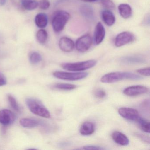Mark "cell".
<instances>
[{"mask_svg":"<svg viewBox=\"0 0 150 150\" xmlns=\"http://www.w3.org/2000/svg\"><path fill=\"white\" fill-rule=\"evenodd\" d=\"M112 137L115 143L120 145L127 146L129 144V140L126 135L120 132H114L112 134Z\"/></svg>","mask_w":150,"mask_h":150,"instance_id":"14","label":"cell"},{"mask_svg":"<svg viewBox=\"0 0 150 150\" xmlns=\"http://www.w3.org/2000/svg\"><path fill=\"white\" fill-rule=\"evenodd\" d=\"M6 84V78L2 73L0 72V86H5Z\"/></svg>","mask_w":150,"mask_h":150,"instance_id":"32","label":"cell"},{"mask_svg":"<svg viewBox=\"0 0 150 150\" xmlns=\"http://www.w3.org/2000/svg\"><path fill=\"white\" fill-rule=\"evenodd\" d=\"M118 11L120 16L125 19H128L132 15L131 7L127 4H121L118 7Z\"/></svg>","mask_w":150,"mask_h":150,"instance_id":"18","label":"cell"},{"mask_svg":"<svg viewBox=\"0 0 150 150\" xmlns=\"http://www.w3.org/2000/svg\"><path fill=\"white\" fill-rule=\"evenodd\" d=\"M102 5L105 8L108 9H114L115 5L111 0H101Z\"/></svg>","mask_w":150,"mask_h":150,"instance_id":"27","label":"cell"},{"mask_svg":"<svg viewBox=\"0 0 150 150\" xmlns=\"http://www.w3.org/2000/svg\"><path fill=\"white\" fill-rule=\"evenodd\" d=\"M38 5L42 10H47L50 8V3L49 0H41Z\"/></svg>","mask_w":150,"mask_h":150,"instance_id":"28","label":"cell"},{"mask_svg":"<svg viewBox=\"0 0 150 150\" xmlns=\"http://www.w3.org/2000/svg\"><path fill=\"white\" fill-rule=\"evenodd\" d=\"M140 126V129L144 132L149 133L150 131V122L140 117L137 122Z\"/></svg>","mask_w":150,"mask_h":150,"instance_id":"22","label":"cell"},{"mask_svg":"<svg viewBox=\"0 0 150 150\" xmlns=\"http://www.w3.org/2000/svg\"><path fill=\"white\" fill-rule=\"evenodd\" d=\"M20 1L23 7L28 11L35 10L39 5L35 0H20Z\"/></svg>","mask_w":150,"mask_h":150,"instance_id":"20","label":"cell"},{"mask_svg":"<svg viewBox=\"0 0 150 150\" xmlns=\"http://www.w3.org/2000/svg\"><path fill=\"white\" fill-rule=\"evenodd\" d=\"M81 149L84 150H105V148L100 146L94 145H87L83 146Z\"/></svg>","mask_w":150,"mask_h":150,"instance_id":"31","label":"cell"},{"mask_svg":"<svg viewBox=\"0 0 150 150\" xmlns=\"http://www.w3.org/2000/svg\"><path fill=\"white\" fill-rule=\"evenodd\" d=\"M81 1L86 2H93L98 1L99 0H81Z\"/></svg>","mask_w":150,"mask_h":150,"instance_id":"35","label":"cell"},{"mask_svg":"<svg viewBox=\"0 0 150 150\" xmlns=\"http://www.w3.org/2000/svg\"><path fill=\"white\" fill-rule=\"evenodd\" d=\"M71 18V15L66 11L58 10L55 12L52 20V25L56 33H59L64 28Z\"/></svg>","mask_w":150,"mask_h":150,"instance_id":"2","label":"cell"},{"mask_svg":"<svg viewBox=\"0 0 150 150\" xmlns=\"http://www.w3.org/2000/svg\"><path fill=\"white\" fill-rule=\"evenodd\" d=\"M137 72L140 74L142 76H149L150 74V67H146V68H142L137 70Z\"/></svg>","mask_w":150,"mask_h":150,"instance_id":"29","label":"cell"},{"mask_svg":"<svg viewBox=\"0 0 150 150\" xmlns=\"http://www.w3.org/2000/svg\"><path fill=\"white\" fill-rule=\"evenodd\" d=\"M149 89L144 86L141 85L131 86L124 89L123 93L129 96H135L146 93Z\"/></svg>","mask_w":150,"mask_h":150,"instance_id":"9","label":"cell"},{"mask_svg":"<svg viewBox=\"0 0 150 150\" xmlns=\"http://www.w3.org/2000/svg\"><path fill=\"white\" fill-rule=\"evenodd\" d=\"M118 112L122 117L129 121L137 122L140 117L138 111L131 108H121Z\"/></svg>","mask_w":150,"mask_h":150,"instance_id":"8","label":"cell"},{"mask_svg":"<svg viewBox=\"0 0 150 150\" xmlns=\"http://www.w3.org/2000/svg\"><path fill=\"white\" fill-rule=\"evenodd\" d=\"M35 23L38 28H44L48 24V16L45 13H40L37 15L35 16Z\"/></svg>","mask_w":150,"mask_h":150,"instance_id":"19","label":"cell"},{"mask_svg":"<svg viewBox=\"0 0 150 150\" xmlns=\"http://www.w3.org/2000/svg\"><path fill=\"white\" fill-rule=\"evenodd\" d=\"M93 42V39L90 35H84L78 38L76 41V49L80 52H86L90 49Z\"/></svg>","mask_w":150,"mask_h":150,"instance_id":"6","label":"cell"},{"mask_svg":"<svg viewBox=\"0 0 150 150\" xmlns=\"http://www.w3.org/2000/svg\"><path fill=\"white\" fill-rule=\"evenodd\" d=\"M54 88L57 89L64 90H73L77 88L76 85L73 84H65V83H59L54 85Z\"/></svg>","mask_w":150,"mask_h":150,"instance_id":"25","label":"cell"},{"mask_svg":"<svg viewBox=\"0 0 150 150\" xmlns=\"http://www.w3.org/2000/svg\"><path fill=\"white\" fill-rule=\"evenodd\" d=\"M143 79L141 76L135 74L125 72H116L110 73L103 75L101 79L102 82L111 83L117 82L123 80L129 79L138 80Z\"/></svg>","mask_w":150,"mask_h":150,"instance_id":"1","label":"cell"},{"mask_svg":"<svg viewBox=\"0 0 150 150\" xmlns=\"http://www.w3.org/2000/svg\"><path fill=\"white\" fill-rule=\"evenodd\" d=\"M7 0H0V6H3L6 3Z\"/></svg>","mask_w":150,"mask_h":150,"instance_id":"34","label":"cell"},{"mask_svg":"<svg viewBox=\"0 0 150 150\" xmlns=\"http://www.w3.org/2000/svg\"><path fill=\"white\" fill-rule=\"evenodd\" d=\"M101 16L103 22L108 26H112L115 22V17L112 12L110 10H103L102 12Z\"/></svg>","mask_w":150,"mask_h":150,"instance_id":"16","label":"cell"},{"mask_svg":"<svg viewBox=\"0 0 150 150\" xmlns=\"http://www.w3.org/2000/svg\"><path fill=\"white\" fill-rule=\"evenodd\" d=\"M95 95L97 98L102 99L106 96V93L104 90H103V89H98L95 93Z\"/></svg>","mask_w":150,"mask_h":150,"instance_id":"30","label":"cell"},{"mask_svg":"<svg viewBox=\"0 0 150 150\" xmlns=\"http://www.w3.org/2000/svg\"><path fill=\"white\" fill-rule=\"evenodd\" d=\"M59 46L61 50L66 52L73 50L75 45L71 39L66 37L61 38L59 42Z\"/></svg>","mask_w":150,"mask_h":150,"instance_id":"12","label":"cell"},{"mask_svg":"<svg viewBox=\"0 0 150 150\" xmlns=\"http://www.w3.org/2000/svg\"><path fill=\"white\" fill-rule=\"evenodd\" d=\"M81 14L88 20H93L95 18L94 12L93 8L90 5L84 4L79 8Z\"/></svg>","mask_w":150,"mask_h":150,"instance_id":"13","label":"cell"},{"mask_svg":"<svg viewBox=\"0 0 150 150\" xmlns=\"http://www.w3.org/2000/svg\"><path fill=\"white\" fill-rule=\"evenodd\" d=\"M135 40V36L132 33L124 31L117 35L115 39V45L117 47H121L132 42Z\"/></svg>","mask_w":150,"mask_h":150,"instance_id":"7","label":"cell"},{"mask_svg":"<svg viewBox=\"0 0 150 150\" xmlns=\"http://www.w3.org/2000/svg\"><path fill=\"white\" fill-rule=\"evenodd\" d=\"M106 31L105 28L101 23H98L95 30L94 42L96 45L102 42L105 38Z\"/></svg>","mask_w":150,"mask_h":150,"instance_id":"11","label":"cell"},{"mask_svg":"<svg viewBox=\"0 0 150 150\" xmlns=\"http://www.w3.org/2000/svg\"><path fill=\"white\" fill-rule=\"evenodd\" d=\"M29 60L33 64H38L42 60V56L38 52H33L30 54Z\"/></svg>","mask_w":150,"mask_h":150,"instance_id":"24","label":"cell"},{"mask_svg":"<svg viewBox=\"0 0 150 150\" xmlns=\"http://www.w3.org/2000/svg\"><path fill=\"white\" fill-rule=\"evenodd\" d=\"M28 108L32 113L45 118H50V114L42 102L35 98H28L26 100Z\"/></svg>","mask_w":150,"mask_h":150,"instance_id":"3","label":"cell"},{"mask_svg":"<svg viewBox=\"0 0 150 150\" xmlns=\"http://www.w3.org/2000/svg\"><path fill=\"white\" fill-rule=\"evenodd\" d=\"M48 36V33L46 30L44 29H41L38 30L37 33V39L40 43L44 44L47 41Z\"/></svg>","mask_w":150,"mask_h":150,"instance_id":"23","label":"cell"},{"mask_svg":"<svg viewBox=\"0 0 150 150\" xmlns=\"http://www.w3.org/2000/svg\"><path fill=\"white\" fill-rule=\"evenodd\" d=\"M137 136L139 138L141 139H142L144 142H145L146 143H147L148 144L150 143V139H149V137L141 134H137Z\"/></svg>","mask_w":150,"mask_h":150,"instance_id":"33","label":"cell"},{"mask_svg":"<svg viewBox=\"0 0 150 150\" xmlns=\"http://www.w3.org/2000/svg\"><path fill=\"white\" fill-rule=\"evenodd\" d=\"M20 122L21 125L25 128H33L39 125L38 121L32 118H23L20 120Z\"/></svg>","mask_w":150,"mask_h":150,"instance_id":"21","label":"cell"},{"mask_svg":"<svg viewBox=\"0 0 150 150\" xmlns=\"http://www.w3.org/2000/svg\"><path fill=\"white\" fill-rule=\"evenodd\" d=\"M16 116L9 110L4 109L0 110V123L4 125H8L14 122Z\"/></svg>","mask_w":150,"mask_h":150,"instance_id":"10","label":"cell"},{"mask_svg":"<svg viewBox=\"0 0 150 150\" xmlns=\"http://www.w3.org/2000/svg\"><path fill=\"white\" fill-rule=\"evenodd\" d=\"M121 62L126 64H143L145 62V59L141 57L137 56H127L121 58Z\"/></svg>","mask_w":150,"mask_h":150,"instance_id":"15","label":"cell"},{"mask_svg":"<svg viewBox=\"0 0 150 150\" xmlns=\"http://www.w3.org/2000/svg\"><path fill=\"white\" fill-rule=\"evenodd\" d=\"M95 126L92 122H86L83 123L81 126L80 132L84 136L91 135L95 132Z\"/></svg>","mask_w":150,"mask_h":150,"instance_id":"17","label":"cell"},{"mask_svg":"<svg viewBox=\"0 0 150 150\" xmlns=\"http://www.w3.org/2000/svg\"><path fill=\"white\" fill-rule=\"evenodd\" d=\"M53 75L57 79L64 80L74 81L79 80L86 78L88 74L86 72L69 73L57 71L54 72Z\"/></svg>","mask_w":150,"mask_h":150,"instance_id":"5","label":"cell"},{"mask_svg":"<svg viewBox=\"0 0 150 150\" xmlns=\"http://www.w3.org/2000/svg\"><path fill=\"white\" fill-rule=\"evenodd\" d=\"M8 101H9L10 105L12 106L13 109L17 112H21V108L18 105L15 98L11 95H8Z\"/></svg>","mask_w":150,"mask_h":150,"instance_id":"26","label":"cell"},{"mask_svg":"<svg viewBox=\"0 0 150 150\" xmlns=\"http://www.w3.org/2000/svg\"><path fill=\"white\" fill-rule=\"evenodd\" d=\"M97 61L93 59L73 63H64L61 64L63 69L71 71H81L94 67Z\"/></svg>","mask_w":150,"mask_h":150,"instance_id":"4","label":"cell"}]
</instances>
